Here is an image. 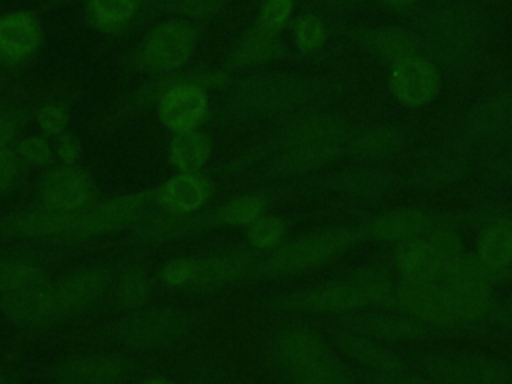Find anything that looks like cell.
Listing matches in <instances>:
<instances>
[{
    "label": "cell",
    "instance_id": "obj_1",
    "mask_svg": "<svg viewBox=\"0 0 512 384\" xmlns=\"http://www.w3.org/2000/svg\"><path fill=\"white\" fill-rule=\"evenodd\" d=\"M116 260L50 274L0 298V316L24 334H46L104 308Z\"/></svg>",
    "mask_w": 512,
    "mask_h": 384
},
{
    "label": "cell",
    "instance_id": "obj_2",
    "mask_svg": "<svg viewBox=\"0 0 512 384\" xmlns=\"http://www.w3.org/2000/svg\"><path fill=\"white\" fill-rule=\"evenodd\" d=\"M210 318L204 308L182 304H146L94 324L72 330L68 340L76 346H102L136 356L170 350L192 338Z\"/></svg>",
    "mask_w": 512,
    "mask_h": 384
},
{
    "label": "cell",
    "instance_id": "obj_3",
    "mask_svg": "<svg viewBox=\"0 0 512 384\" xmlns=\"http://www.w3.org/2000/svg\"><path fill=\"white\" fill-rule=\"evenodd\" d=\"M332 94V82L300 72H252L228 80L212 116L224 126L278 122L290 114L320 106Z\"/></svg>",
    "mask_w": 512,
    "mask_h": 384
},
{
    "label": "cell",
    "instance_id": "obj_4",
    "mask_svg": "<svg viewBox=\"0 0 512 384\" xmlns=\"http://www.w3.org/2000/svg\"><path fill=\"white\" fill-rule=\"evenodd\" d=\"M408 30L418 52L448 74L474 72L490 42L488 16L464 0H440L422 8Z\"/></svg>",
    "mask_w": 512,
    "mask_h": 384
},
{
    "label": "cell",
    "instance_id": "obj_5",
    "mask_svg": "<svg viewBox=\"0 0 512 384\" xmlns=\"http://www.w3.org/2000/svg\"><path fill=\"white\" fill-rule=\"evenodd\" d=\"M262 254L250 246H228L198 254L168 256L156 270V280L176 292L214 294L256 280Z\"/></svg>",
    "mask_w": 512,
    "mask_h": 384
},
{
    "label": "cell",
    "instance_id": "obj_6",
    "mask_svg": "<svg viewBox=\"0 0 512 384\" xmlns=\"http://www.w3.org/2000/svg\"><path fill=\"white\" fill-rule=\"evenodd\" d=\"M274 368L288 384H334L350 374L334 346L312 326H280L268 344Z\"/></svg>",
    "mask_w": 512,
    "mask_h": 384
},
{
    "label": "cell",
    "instance_id": "obj_7",
    "mask_svg": "<svg viewBox=\"0 0 512 384\" xmlns=\"http://www.w3.org/2000/svg\"><path fill=\"white\" fill-rule=\"evenodd\" d=\"M360 226H330L282 242L262 256L256 268V280H280L316 270L338 260L364 242Z\"/></svg>",
    "mask_w": 512,
    "mask_h": 384
},
{
    "label": "cell",
    "instance_id": "obj_8",
    "mask_svg": "<svg viewBox=\"0 0 512 384\" xmlns=\"http://www.w3.org/2000/svg\"><path fill=\"white\" fill-rule=\"evenodd\" d=\"M230 80V74L226 68H190V70H178L170 74L160 76H148L146 80H140L130 90L122 92L118 98H114L90 124L92 134H112L124 124L148 114L150 110H156L162 96L180 82H198L204 88H224Z\"/></svg>",
    "mask_w": 512,
    "mask_h": 384
},
{
    "label": "cell",
    "instance_id": "obj_9",
    "mask_svg": "<svg viewBox=\"0 0 512 384\" xmlns=\"http://www.w3.org/2000/svg\"><path fill=\"white\" fill-rule=\"evenodd\" d=\"M354 128L350 122L332 110L322 106H314L296 114H290L272 124L264 142L250 148L242 156L230 162L228 170H240L256 164L262 156L308 144H332V142H348V136Z\"/></svg>",
    "mask_w": 512,
    "mask_h": 384
},
{
    "label": "cell",
    "instance_id": "obj_10",
    "mask_svg": "<svg viewBox=\"0 0 512 384\" xmlns=\"http://www.w3.org/2000/svg\"><path fill=\"white\" fill-rule=\"evenodd\" d=\"M142 358L130 352L102 348V346H76L40 370L44 384H132L140 374Z\"/></svg>",
    "mask_w": 512,
    "mask_h": 384
},
{
    "label": "cell",
    "instance_id": "obj_11",
    "mask_svg": "<svg viewBox=\"0 0 512 384\" xmlns=\"http://www.w3.org/2000/svg\"><path fill=\"white\" fill-rule=\"evenodd\" d=\"M448 138L474 158L512 144V88H496L462 110Z\"/></svg>",
    "mask_w": 512,
    "mask_h": 384
},
{
    "label": "cell",
    "instance_id": "obj_12",
    "mask_svg": "<svg viewBox=\"0 0 512 384\" xmlns=\"http://www.w3.org/2000/svg\"><path fill=\"white\" fill-rule=\"evenodd\" d=\"M198 30L192 22L172 18L156 24L144 34L126 58L124 68L136 74L160 76L184 70L196 48Z\"/></svg>",
    "mask_w": 512,
    "mask_h": 384
},
{
    "label": "cell",
    "instance_id": "obj_13",
    "mask_svg": "<svg viewBox=\"0 0 512 384\" xmlns=\"http://www.w3.org/2000/svg\"><path fill=\"white\" fill-rule=\"evenodd\" d=\"M476 158L454 140L430 144L418 150L400 174V186L422 192L440 194L464 184L476 170Z\"/></svg>",
    "mask_w": 512,
    "mask_h": 384
},
{
    "label": "cell",
    "instance_id": "obj_14",
    "mask_svg": "<svg viewBox=\"0 0 512 384\" xmlns=\"http://www.w3.org/2000/svg\"><path fill=\"white\" fill-rule=\"evenodd\" d=\"M152 208V188L120 192L100 198L76 214L64 246H90L108 236L124 234L146 210Z\"/></svg>",
    "mask_w": 512,
    "mask_h": 384
},
{
    "label": "cell",
    "instance_id": "obj_15",
    "mask_svg": "<svg viewBox=\"0 0 512 384\" xmlns=\"http://www.w3.org/2000/svg\"><path fill=\"white\" fill-rule=\"evenodd\" d=\"M214 230H220L214 208H204L186 216L150 208L124 232L122 246L130 252H150Z\"/></svg>",
    "mask_w": 512,
    "mask_h": 384
},
{
    "label": "cell",
    "instance_id": "obj_16",
    "mask_svg": "<svg viewBox=\"0 0 512 384\" xmlns=\"http://www.w3.org/2000/svg\"><path fill=\"white\" fill-rule=\"evenodd\" d=\"M100 198V186L92 170L82 162H56L42 170L34 184V202L60 212H82Z\"/></svg>",
    "mask_w": 512,
    "mask_h": 384
},
{
    "label": "cell",
    "instance_id": "obj_17",
    "mask_svg": "<svg viewBox=\"0 0 512 384\" xmlns=\"http://www.w3.org/2000/svg\"><path fill=\"white\" fill-rule=\"evenodd\" d=\"M78 212H60L38 202L0 212V244H54L64 246Z\"/></svg>",
    "mask_w": 512,
    "mask_h": 384
},
{
    "label": "cell",
    "instance_id": "obj_18",
    "mask_svg": "<svg viewBox=\"0 0 512 384\" xmlns=\"http://www.w3.org/2000/svg\"><path fill=\"white\" fill-rule=\"evenodd\" d=\"M84 250L86 246H6L0 250V298L50 276L58 264Z\"/></svg>",
    "mask_w": 512,
    "mask_h": 384
},
{
    "label": "cell",
    "instance_id": "obj_19",
    "mask_svg": "<svg viewBox=\"0 0 512 384\" xmlns=\"http://www.w3.org/2000/svg\"><path fill=\"white\" fill-rule=\"evenodd\" d=\"M264 306L276 312H290V314H342V316L368 308L362 292L348 278L274 294L264 302Z\"/></svg>",
    "mask_w": 512,
    "mask_h": 384
},
{
    "label": "cell",
    "instance_id": "obj_20",
    "mask_svg": "<svg viewBox=\"0 0 512 384\" xmlns=\"http://www.w3.org/2000/svg\"><path fill=\"white\" fill-rule=\"evenodd\" d=\"M320 186L354 202H376L402 188L398 172L386 164L370 162H356L330 172L320 180Z\"/></svg>",
    "mask_w": 512,
    "mask_h": 384
},
{
    "label": "cell",
    "instance_id": "obj_21",
    "mask_svg": "<svg viewBox=\"0 0 512 384\" xmlns=\"http://www.w3.org/2000/svg\"><path fill=\"white\" fill-rule=\"evenodd\" d=\"M154 112L170 134L200 130L212 116L208 88L198 82H180L162 96Z\"/></svg>",
    "mask_w": 512,
    "mask_h": 384
},
{
    "label": "cell",
    "instance_id": "obj_22",
    "mask_svg": "<svg viewBox=\"0 0 512 384\" xmlns=\"http://www.w3.org/2000/svg\"><path fill=\"white\" fill-rule=\"evenodd\" d=\"M154 296V274L142 252L116 258V268L104 308L126 312L150 304Z\"/></svg>",
    "mask_w": 512,
    "mask_h": 384
},
{
    "label": "cell",
    "instance_id": "obj_23",
    "mask_svg": "<svg viewBox=\"0 0 512 384\" xmlns=\"http://www.w3.org/2000/svg\"><path fill=\"white\" fill-rule=\"evenodd\" d=\"M214 180L206 172H174L152 188V208L168 214H196L208 208Z\"/></svg>",
    "mask_w": 512,
    "mask_h": 384
},
{
    "label": "cell",
    "instance_id": "obj_24",
    "mask_svg": "<svg viewBox=\"0 0 512 384\" xmlns=\"http://www.w3.org/2000/svg\"><path fill=\"white\" fill-rule=\"evenodd\" d=\"M346 156V144H308L278 150L262 156L258 162L262 172L272 178H296L322 172Z\"/></svg>",
    "mask_w": 512,
    "mask_h": 384
},
{
    "label": "cell",
    "instance_id": "obj_25",
    "mask_svg": "<svg viewBox=\"0 0 512 384\" xmlns=\"http://www.w3.org/2000/svg\"><path fill=\"white\" fill-rule=\"evenodd\" d=\"M390 92L406 108L428 106L440 90L438 68L422 54L408 56L390 70Z\"/></svg>",
    "mask_w": 512,
    "mask_h": 384
},
{
    "label": "cell",
    "instance_id": "obj_26",
    "mask_svg": "<svg viewBox=\"0 0 512 384\" xmlns=\"http://www.w3.org/2000/svg\"><path fill=\"white\" fill-rule=\"evenodd\" d=\"M42 44V26L36 14L12 10L0 16V66L20 72Z\"/></svg>",
    "mask_w": 512,
    "mask_h": 384
},
{
    "label": "cell",
    "instance_id": "obj_27",
    "mask_svg": "<svg viewBox=\"0 0 512 384\" xmlns=\"http://www.w3.org/2000/svg\"><path fill=\"white\" fill-rule=\"evenodd\" d=\"M438 222H440L438 212H428L424 208H414V206H402V208L386 210L368 218L364 224H360V228L366 240L398 244L402 240L424 236Z\"/></svg>",
    "mask_w": 512,
    "mask_h": 384
},
{
    "label": "cell",
    "instance_id": "obj_28",
    "mask_svg": "<svg viewBox=\"0 0 512 384\" xmlns=\"http://www.w3.org/2000/svg\"><path fill=\"white\" fill-rule=\"evenodd\" d=\"M340 326L360 332L378 342H382V340H392V342L424 340L434 330L432 326H428L422 320H416L408 314H392L388 310L344 314Z\"/></svg>",
    "mask_w": 512,
    "mask_h": 384
},
{
    "label": "cell",
    "instance_id": "obj_29",
    "mask_svg": "<svg viewBox=\"0 0 512 384\" xmlns=\"http://www.w3.org/2000/svg\"><path fill=\"white\" fill-rule=\"evenodd\" d=\"M330 344L352 364L360 366L364 374H382L404 368L408 362L384 348L378 340L368 338L360 332L344 328L340 324L330 328Z\"/></svg>",
    "mask_w": 512,
    "mask_h": 384
},
{
    "label": "cell",
    "instance_id": "obj_30",
    "mask_svg": "<svg viewBox=\"0 0 512 384\" xmlns=\"http://www.w3.org/2000/svg\"><path fill=\"white\" fill-rule=\"evenodd\" d=\"M408 148V134L396 124H372L354 128L346 142V156L356 162L386 164Z\"/></svg>",
    "mask_w": 512,
    "mask_h": 384
},
{
    "label": "cell",
    "instance_id": "obj_31",
    "mask_svg": "<svg viewBox=\"0 0 512 384\" xmlns=\"http://www.w3.org/2000/svg\"><path fill=\"white\" fill-rule=\"evenodd\" d=\"M448 296L428 280L402 278L396 284V310L426 322L434 330H444Z\"/></svg>",
    "mask_w": 512,
    "mask_h": 384
},
{
    "label": "cell",
    "instance_id": "obj_32",
    "mask_svg": "<svg viewBox=\"0 0 512 384\" xmlns=\"http://www.w3.org/2000/svg\"><path fill=\"white\" fill-rule=\"evenodd\" d=\"M474 256L494 272L498 284L512 276V212L478 230Z\"/></svg>",
    "mask_w": 512,
    "mask_h": 384
},
{
    "label": "cell",
    "instance_id": "obj_33",
    "mask_svg": "<svg viewBox=\"0 0 512 384\" xmlns=\"http://www.w3.org/2000/svg\"><path fill=\"white\" fill-rule=\"evenodd\" d=\"M156 6L158 0H86V16L98 32L120 34Z\"/></svg>",
    "mask_w": 512,
    "mask_h": 384
},
{
    "label": "cell",
    "instance_id": "obj_34",
    "mask_svg": "<svg viewBox=\"0 0 512 384\" xmlns=\"http://www.w3.org/2000/svg\"><path fill=\"white\" fill-rule=\"evenodd\" d=\"M460 384H512V362L480 350H452Z\"/></svg>",
    "mask_w": 512,
    "mask_h": 384
},
{
    "label": "cell",
    "instance_id": "obj_35",
    "mask_svg": "<svg viewBox=\"0 0 512 384\" xmlns=\"http://www.w3.org/2000/svg\"><path fill=\"white\" fill-rule=\"evenodd\" d=\"M286 54L284 42L278 34L266 32L258 26L246 30L228 54V68H246L274 62Z\"/></svg>",
    "mask_w": 512,
    "mask_h": 384
},
{
    "label": "cell",
    "instance_id": "obj_36",
    "mask_svg": "<svg viewBox=\"0 0 512 384\" xmlns=\"http://www.w3.org/2000/svg\"><path fill=\"white\" fill-rule=\"evenodd\" d=\"M358 42L372 52L374 56L396 64L408 56L420 54L418 44L408 28L398 26H378V28H360L356 30Z\"/></svg>",
    "mask_w": 512,
    "mask_h": 384
},
{
    "label": "cell",
    "instance_id": "obj_37",
    "mask_svg": "<svg viewBox=\"0 0 512 384\" xmlns=\"http://www.w3.org/2000/svg\"><path fill=\"white\" fill-rule=\"evenodd\" d=\"M214 152L212 138L200 128L180 134H170L166 160L174 172H204Z\"/></svg>",
    "mask_w": 512,
    "mask_h": 384
},
{
    "label": "cell",
    "instance_id": "obj_38",
    "mask_svg": "<svg viewBox=\"0 0 512 384\" xmlns=\"http://www.w3.org/2000/svg\"><path fill=\"white\" fill-rule=\"evenodd\" d=\"M72 104H74V94L64 86L40 92L36 98L32 124L38 128L40 134H46L48 138H56L62 132L70 130Z\"/></svg>",
    "mask_w": 512,
    "mask_h": 384
},
{
    "label": "cell",
    "instance_id": "obj_39",
    "mask_svg": "<svg viewBox=\"0 0 512 384\" xmlns=\"http://www.w3.org/2000/svg\"><path fill=\"white\" fill-rule=\"evenodd\" d=\"M364 296L368 308L376 310H396V284L386 268L382 266H362L346 276Z\"/></svg>",
    "mask_w": 512,
    "mask_h": 384
},
{
    "label": "cell",
    "instance_id": "obj_40",
    "mask_svg": "<svg viewBox=\"0 0 512 384\" xmlns=\"http://www.w3.org/2000/svg\"><path fill=\"white\" fill-rule=\"evenodd\" d=\"M438 264L440 260L430 248L426 236L402 240L394 248V268L400 272L402 278L426 280Z\"/></svg>",
    "mask_w": 512,
    "mask_h": 384
},
{
    "label": "cell",
    "instance_id": "obj_41",
    "mask_svg": "<svg viewBox=\"0 0 512 384\" xmlns=\"http://www.w3.org/2000/svg\"><path fill=\"white\" fill-rule=\"evenodd\" d=\"M266 206L268 198L264 194L244 192L214 206V212L220 228H248L256 218L266 214Z\"/></svg>",
    "mask_w": 512,
    "mask_h": 384
},
{
    "label": "cell",
    "instance_id": "obj_42",
    "mask_svg": "<svg viewBox=\"0 0 512 384\" xmlns=\"http://www.w3.org/2000/svg\"><path fill=\"white\" fill-rule=\"evenodd\" d=\"M12 148H14L16 156L20 158V162L28 170H34V168L46 170L58 162L56 152H54V140L40 132L22 134Z\"/></svg>",
    "mask_w": 512,
    "mask_h": 384
},
{
    "label": "cell",
    "instance_id": "obj_43",
    "mask_svg": "<svg viewBox=\"0 0 512 384\" xmlns=\"http://www.w3.org/2000/svg\"><path fill=\"white\" fill-rule=\"evenodd\" d=\"M288 224L282 216L262 214L246 228V246L256 252H272L286 238Z\"/></svg>",
    "mask_w": 512,
    "mask_h": 384
},
{
    "label": "cell",
    "instance_id": "obj_44",
    "mask_svg": "<svg viewBox=\"0 0 512 384\" xmlns=\"http://www.w3.org/2000/svg\"><path fill=\"white\" fill-rule=\"evenodd\" d=\"M478 162L480 180L490 188L512 186V144L484 154Z\"/></svg>",
    "mask_w": 512,
    "mask_h": 384
},
{
    "label": "cell",
    "instance_id": "obj_45",
    "mask_svg": "<svg viewBox=\"0 0 512 384\" xmlns=\"http://www.w3.org/2000/svg\"><path fill=\"white\" fill-rule=\"evenodd\" d=\"M158 6L180 16V20H206L222 12L226 0H158Z\"/></svg>",
    "mask_w": 512,
    "mask_h": 384
},
{
    "label": "cell",
    "instance_id": "obj_46",
    "mask_svg": "<svg viewBox=\"0 0 512 384\" xmlns=\"http://www.w3.org/2000/svg\"><path fill=\"white\" fill-rule=\"evenodd\" d=\"M294 42L302 52L318 50L326 40V26L314 14H302L294 20Z\"/></svg>",
    "mask_w": 512,
    "mask_h": 384
},
{
    "label": "cell",
    "instance_id": "obj_47",
    "mask_svg": "<svg viewBox=\"0 0 512 384\" xmlns=\"http://www.w3.org/2000/svg\"><path fill=\"white\" fill-rule=\"evenodd\" d=\"M292 10H294V0H264L258 10V18L254 26L266 32L278 34L286 26L288 18L292 16Z\"/></svg>",
    "mask_w": 512,
    "mask_h": 384
},
{
    "label": "cell",
    "instance_id": "obj_48",
    "mask_svg": "<svg viewBox=\"0 0 512 384\" xmlns=\"http://www.w3.org/2000/svg\"><path fill=\"white\" fill-rule=\"evenodd\" d=\"M26 174L28 168L20 162L14 148L0 154V204L20 186Z\"/></svg>",
    "mask_w": 512,
    "mask_h": 384
},
{
    "label": "cell",
    "instance_id": "obj_49",
    "mask_svg": "<svg viewBox=\"0 0 512 384\" xmlns=\"http://www.w3.org/2000/svg\"><path fill=\"white\" fill-rule=\"evenodd\" d=\"M364 380L368 384H434L416 366H410V364H406L400 370H392V372L364 374Z\"/></svg>",
    "mask_w": 512,
    "mask_h": 384
},
{
    "label": "cell",
    "instance_id": "obj_50",
    "mask_svg": "<svg viewBox=\"0 0 512 384\" xmlns=\"http://www.w3.org/2000/svg\"><path fill=\"white\" fill-rule=\"evenodd\" d=\"M52 140H54V152H56L58 162H62V164H80V160H82V142L72 130H66V132H62L60 136H56Z\"/></svg>",
    "mask_w": 512,
    "mask_h": 384
},
{
    "label": "cell",
    "instance_id": "obj_51",
    "mask_svg": "<svg viewBox=\"0 0 512 384\" xmlns=\"http://www.w3.org/2000/svg\"><path fill=\"white\" fill-rule=\"evenodd\" d=\"M490 326L512 332V292L506 294L500 302H496L494 312L490 316Z\"/></svg>",
    "mask_w": 512,
    "mask_h": 384
},
{
    "label": "cell",
    "instance_id": "obj_52",
    "mask_svg": "<svg viewBox=\"0 0 512 384\" xmlns=\"http://www.w3.org/2000/svg\"><path fill=\"white\" fill-rule=\"evenodd\" d=\"M304 4H308L314 10H322V12H346L352 8L362 6L366 0H302Z\"/></svg>",
    "mask_w": 512,
    "mask_h": 384
},
{
    "label": "cell",
    "instance_id": "obj_53",
    "mask_svg": "<svg viewBox=\"0 0 512 384\" xmlns=\"http://www.w3.org/2000/svg\"><path fill=\"white\" fill-rule=\"evenodd\" d=\"M26 370L14 360H0V384H24Z\"/></svg>",
    "mask_w": 512,
    "mask_h": 384
},
{
    "label": "cell",
    "instance_id": "obj_54",
    "mask_svg": "<svg viewBox=\"0 0 512 384\" xmlns=\"http://www.w3.org/2000/svg\"><path fill=\"white\" fill-rule=\"evenodd\" d=\"M20 76H22L20 72H12V70H6L0 66V98L6 94V90L12 86V82Z\"/></svg>",
    "mask_w": 512,
    "mask_h": 384
},
{
    "label": "cell",
    "instance_id": "obj_55",
    "mask_svg": "<svg viewBox=\"0 0 512 384\" xmlns=\"http://www.w3.org/2000/svg\"><path fill=\"white\" fill-rule=\"evenodd\" d=\"M136 384H178L176 380H172V378H168V376H160V374H154V376H146V378H142L140 382H136Z\"/></svg>",
    "mask_w": 512,
    "mask_h": 384
},
{
    "label": "cell",
    "instance_id": "obj_56",
    "mask_svg": "<svg viewBox=\"0 0 512 384\" xmlns=\"http://www.w3.org/2000/svg\"><path fill=\"white\" fill-rule=\"evenodd\" d=\"M388 8H396V10H400V8H408V6H412V4H416L418 0H382Z\"/></svg>",
    "mask_w": 512,
    "mask_h": 384
},
{
    "label": "cell",
    "instance_id": "obj_57",
    "mask_svg": "<svg viewBox=\"0 0 512 384\" xmlns=\"http://www.w3.org/2000/svg\"><path fill=\"white\" fill-rule=\"evenodd\" d=\"M334 384H368L366 380H360V378H356V376H352V374H348V376H344L342 380H338V382H334Z\"/></svg>",
    "mask_w": 512,
    "mask_h": 384
},
{
    "label": "cell",
    "instance_id": "obj_58",
    "mask_svg": "<svg viewBox=\"0 0 512 384\" xmlns=\"http://www.w3.org/2000/svg\"><path fill=\"white\" fill-rule=\"evenodd\" d=\"M510 362H512V360H510Z\"/></svg>",
    "mask_w": 512,
    "mask_h": 384
}]
</instances>
